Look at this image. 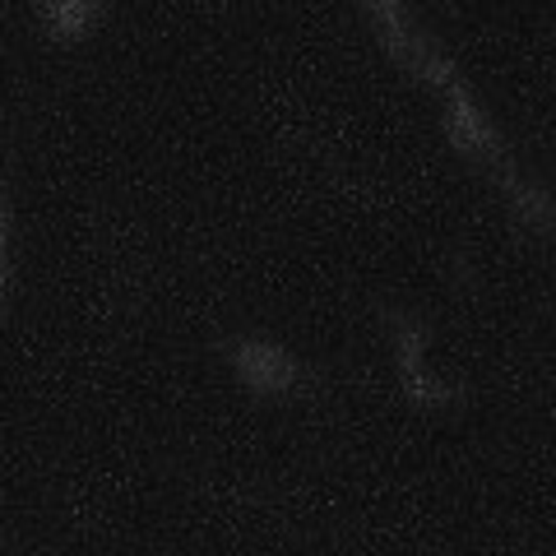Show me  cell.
<instances>
[{
    "mask_svg": "<svg viewBox=\"0 0 556 556\" xmlns=\"http://www.w3.org/2000/svg\"><path fill=\"white\" fill-rule=\"evenodd\" d=\"M445 89H450V135H455L468 153H478V159L501 163V144H496V135L486 130V121L473 112V102H468L464 84H459V79H450Z\"/></svg>",
    "mask_w": 556,
    "mask_h": 556,
    "instance_id": "obj_3",
    "label": "cell"
},
{
    "mask_svg": "<svg viewBox=\"0 0 556 556\" xmlns=\"http://www.w3.org/2000/svg\"><path fill=\"white\" fill-rule=\"evenodd\" d=\"M0 247H5V204H0ZM0 278H5V265H0Z\"/></svg>",
    "mask_w": 556,
    "mask_h": 556,
    "instance_id": "obj_6",
    "label": "cell"
},
{
    "mask_svg": "<svg viewBox=\"0 0 556 556\" xmlns=\"http://www.w3.org/2000/svg\"><path fill=\"white\" fill-rule=\"evenodd\" d=\"M386 320L399 329V367H404V390L413 399H422V404H455L464 399L459 386H437V380H427L422 367H417V343H422V325L399 316V311H386Z\"/></svg>",
    "mask_w": 556,
    "mask_h": 556,
    "instance_id": "obj_2",
    "label": "cell"
},
{
    "mask_svg": "<svg viewBox=\"0 0 556 556\" xmlns=\"http://www.w3.org/2000/svg\"><path fill=\"white\" fill-rule=\"evenodd\" d=\"M228 353L237 362V371L247 376V386L255 390H298V386H316V376L306 367H298L292 357H283L278 348L269 343H255V339H237L228 343Z\"/></svg>",
    "mask_w": 556,
    "mask_h": 556,
    "instance_id": "obj_1",
    "label": "cell"
},
{
    "mask_svg": "<svg viewBox=\"0 0 556 556\" xmlns=\"http://www.w3.org/2000/svg\"><path fill=\"white\" fill-rule=\"evenodd\" d=\"M506 190H510V200L525 208V214L538 223V228H547V204H543V195H533V190L525 186V181H515L510 172H506Z\"/></svg>",
    "mask_w": 556,
    "mask_h": 556,
    "instance_id": "obj_5",
    "label": "cell"
},
{
    "mask_svg": "<svg viewBox=\"0 0 556 556\" xmlns=\"http://www.w3.org/2000/svg\"><path fill=\"white\" fill-rule=\"evenodd\" d=\"M98 10V0H47L42 5V20L56 38H75V33L89 24V14Z\"/></svg>",
    "mask_w": 556,
    "mask_h": 556,
    "instance_id": "obj_4",
    "label": "cell"
}]
</instances>
